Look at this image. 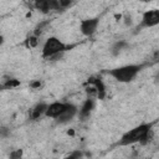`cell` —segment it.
Returning a JSON list of instances; mask_svg holds the SVG:
<instances>
[{"label": "cell", "instance_id": "4", "mask_svg": "<svg viewBox=\"0 0 159 159\" xmlns=\"http://www.w3.org/2000/svg\"><path fill=\"white\" fill-rule=\"evenodd\" d=\"M99 25V19L98 17H91V19H84L80 22V31L82 35L89 37L96 34L97 27Z\"/></svg>", "mask_w": 159, "mask_h": 159}, {"label": "cell", "instance_id": "20", "mask_svg": "<svg viewBox=\"0 0 159 159\" xmlns=\"http://www.w3.org/2000/svg\"><path fill=\"white\" fill-rule=\"evenodd\" d=\"M139 1H150V0H139Z\"/></svg>", "mask_w": 159, "mask_h": 159}, {"label": "cell", "instance_id": "8", "mask_svg": "<svg viewBox=\"0 0 159 159\" xmlns=\"http://www.w3.org/2000/svg\"><path fill=\"white\" fill-rule=\"evenodd\" d=\"M76 114H77V107L71 103V104L67 107V109L63 111V112L56 118V122H57V123H67V122H70Z\"/></svg>", "mask_w": 159, "mask_h": 159}, {"label": "cell", "instance_id": "5", "mask_svg": "<svg viewBox=\"0 0 159 159\" xmlns=\"http://www.w3.org/2000/svg\"><path fill=\"white\" fill-rule=\"evenodd\" d=\"M159 25V9L147 10L142 16V27H154Z\"/></svg>", "mask_w": 159, "mask_h": 159}, {"label": "cell", "instance_id": "17", "mask_svg": "<svg viewBox=\"0 0 159 159\" xmlns=\"http://www.w3.org/2000/svg\"><path fill=\"white\" fill-rule=\"evenodd\" d=\"M72 1H73V0H58V2H60V5H61V7H66V6H68Z\"/></svg>", "mask_w": 159, "mask_h": 159}, {"label": "cell", "instance_id": "9", "mask_svg": "<svg viewBox=\"0 0 159 159\" xmlns=\"http://www.w3.org/2000/svg\"><path fill=\"white\" fill-rule=\"evenodd\" d=\"M93 107H94V99H93V97L88 96L87 99L83 102L81 109H80V117L82 119L88 118L89 114H91V112H92V109H93Z\"/></svg>", "mask_w": 159, "mask_h": 159}, {"label": "cell", "instance_id": "14", "mask_svg": "<svg viewBox=\"0 0 159 159\" xmlns=\"http://www.w3.org/2000/svg\"><path fill=\"white\" fill-rule=\"evenodd\" d=\"M19 84H20V81H19V80L11 78V80H7V81L4 83V88H12V87H17Z\"/></svg>", "mask_w": 159, "mask_h": 159}, {"label": "cell", "instance_id": "2", "mask_svg": "<svg viewBox=\"0 0 159 159\" xmlns=\"http://www.w3.org/2000/svg\"><path fill=\"white\" fill-rule=\"evenodd\" d=\"M142 68H143V65H124V66L109 70L108 73L118 82L128 83L137 77V75L142 71Z\"/></svg>", "mask_w": 159, "mask_h": 159}, {"label": "cell", "instance_id": "15", "mask_svg": "<svg viewBox=\"0 0 159 159\" xmlns=\"http://www.w3.org/2000/svg\"><path fill=\"white\" fill-rule=\"evenodd\" d=\"M46 25H48V21H43V22L39 24V25L36 26V29H35V35H36V36H39V34H41V32H42V30H43V27H45Z\"/></svg>", "mask_w": 159, "mask_h": 159}, {"label": "cell", "instance_id": "6", "mask_svg": "<svg viewBox=\"0 0 159 159\" xmlns=\"http://www.w3.org/2000/svg\"><path fill=\"white\" fill-rule=\"evenodd\" d=\"M34 7L43 14H47L52 10L61 9L58 0H34Z\"/></svg>", "mask_w": 159, "mask_h": 159}, {"label": "cell", "instance_id": "19", "mask_svg": "<svg viewBox=\"0 0 159 159\" xmlns=\"http://www.w3.org/2000/svg\"><path fill=\"white\" fill-rule=\"evenodd\" d=\"M82 154L80 153V152H76V153H73V154H70V158H77V157H81Z\"/></svg>", "mask_w": 159, "mask_h": 159}, {"label": "cell", "instance_id": "16", "mask_svg": "<svg viewBox=\"0 0 159 159\" xmlns=\"http://www.w3.org/2000/svg\"><path fill=\"white\" fill-rule=\"evenodd\" d=\"M21 155H22V150H21V149H17V150L10 153V158H11V159H20Z\"/></svg>", "mask_w": 159, "mask_h": 159}, {"label": "cell", "instance_id": "3", "mask_svg": "<svg viewBox=\"0 0 159 159\" xmlns=\"http://www.w3.org/2000/svg\"><path fill=\"white\" fill-rule=\"evenodd\" d=\"M72 47H73V45H66L60 39L51 36L45 41V43L42 46V57L43 58H53Z\"/></svg>", "mask_w": 159, "mask_h": 159}, {"label": "cell", "instance_id": "11", "mask_svg": "<svg viewBox=\"0 0 159 159\" xmlns=\"http://www.w3.org/2000/svg\"><path fill=\"white\" fill-rule=\"evenodd\" d=\"M47 107H48V104L45 103V102L37 103L31 111V119H39L41 116H45L46 111H47Z\"/></svg>", "mask_w": 159, "mask_h": 159}, {"label": "cell", "instance_id": "1", "mask_svg": "<svg viewBox=\"0 0 159 159\" xmlns=\"http://www.w3.org/2000/svg\"><path fill=\"white\" fill-rule=\"evenodd\" d=\"M152 138V123L139 124L125 132L119 139V145H130L134 143H147Z\"/></svg>", "mask_w": 159, "mask_h": 159}, {"label": "cell", "instance_id": "12", "mask_svg": "<svg viewBox=\"0 0 159 159\" xmlns=\"http://www.w3.org/2000/svg\"><path fill=\"white\" fill-rule=\"evenodd\" d=\"M124 47H127V42H124V41H118V42H116V43L113 45V47H112V53H113V55H118Z\"/></svg>", "mask_w": 159, "mask_h": 159}, {"label": "cell", "instance_id": "13", "mask_svg": "<svg viewBox=\"0 0 159 159\" xmlns=\"http://www.w3.org/2000/svg\"><path fill=\"white\" fill-rule=\"evenodd\" d=\"M37 36L34 35V36H30L26 39V46L27 47H36L37 46Z\"/></svg>", "mask_w": 159, "mask_h": 159}, {"label": "cell", "instance_id": "18", "mask_svg": "<svg viewBox=\"0 0 159 159\" xmlns=\"http://www.w3.org/2000/svg\"><path fill=\"white\" fill-rule=\"evenodd\" d=\"M30 86H31L32 88H39V87L41 86V82H40V81H35V82H31Z\"/></svg>", "mask_w": 159, "mask_h": 159}, {"label": "cell", "instance_id": "7", "mask_svg": "<svg viewBox=\"0 0 159 159\" xmlns=\"http://www.w3.org/2000/svg\"><path fill=\"white\" fill-rule=\"evenodd\" d=\"M70 104H71V103H68V102H52V103L48 104L45 116L56 119L63 111L67 109V107H68Z\"/></svg>", "mask_w": 159, "mask_h": 159}, {"label": "cell", "instance_id": "10", "mask_svg": "<svg viewBox=\"0 0 159 159\" xmlns=\"http://www.w3.org/2000/svg\"><path fill=\"white\" fill-rule=\"evenodd\" d=\"M87 83L88 84H93L96 87V89L98 92V96L97 97L99 99H103L104 98V96H106V86H104L103 81L99 77H91V78H88Z\"/></svg>", "mask_w": 159, "mask_h": 159}]
</instances>
